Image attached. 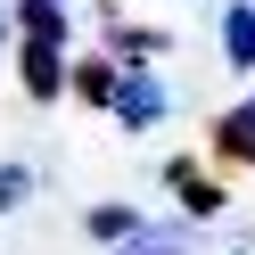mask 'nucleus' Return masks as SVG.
Returning <instances> with one entry per match:
<instances>
[{"label": "nucleus", "instance_id": "nucleus-1", "mask_svg": "<svg viewBox=\"0 0 255 255\" xmlns=\"http://www.w3.org/2000/svg\"><path fill=\"white\" fill-rule=\"evenodd\" d=\"M107 116H116L124 132H156V124L173 116L165 74H156V66H124V74H116V91H107Z\"/></svg>", "mask_w": 255, "mask_h": 255}, {"label": "nucleus", "instance_id": "nucleus-2", "mask_svg": "<svg viewBox=\"0 0 255 255\" xmlns=\"http://www.w3.org/2000/svg\"><path fill=\"white\" fill-rule=\"evenodd\" d=\"M206 140H214V165H247V173H255V91L222 107Z\"/></svg>", "mask_w": 255, "mask_h": 255}, {"label": "nucleus", "instance_id": "nucleus-3", "mask_svg": "<svg viewBox=\"0 0 255 255\" xmlns=\"http://www.w3.org/2000/svg\"><path fill=\"white\" fill-rule=\"evenodd\" d=\"M83 231H91V247H99V255H116V247H132V239L148 231V214H140L132 198H99V206L83 214Z\"/></svg>", "mask_w": 255, "mask_h": 255}, {"label": "nucleus", "instance_id": "nucleus-4", "mask_svg": "<svg viewBox=\"0 0 255 255\" xmlns=\"http://www.w3.org/2000/svg\"><path fill=\"white\" fill-rule=\"evenodd\" d=\"M165 41L173 33H156V25H107V41H99V58H107V66H156V58H165Z\"/></svg>", "mask_w": 255, "mask_h": 255}, {"label": "nucleus", "instance_id": "nucleus-5", "mask_svg": "<svg viewBox=\"0 0 255 255\" xmlns=\"http://www.w3.org/2000/svg\"><path fill=\"white\" fill-rule=\"evenodd\" d=\"M17 74L33 99H66V50H50V41H17Z\"/></svg>", "mask_w": 255, "mask_h": 255}, {"label": "nucleus", "instance_id": "nucleus-6", "mask_svg": "<svg viewBox=\"0 0 255 255\" xmlns=\"http://www.w3.org/2000/svg\"><path fill=\"white\" fill-rule=\"evenodd\" d=\"M165 181H173V198H181V222H214V214H222V189L206 181L198 165H181V156H173V165H165Z\"/></svg>", "mask_w": 255, "mask_h": 255}, {"label": "nucleus", "instance_id": "nucleus-7", "mask_svg": "<svg viewBox=\"0 0 255 255\" xmlns=\"http://www.w3.org/2000/svg\"><path fill=\"white\" fill-rule=\"evenodd\" d=\"M116 255H206V231L198 222H148V231H140L132 247H116Z\"/></svg>", "mask_w": 255, "mask_h": 255}, {"label": "nucleus", "instance_id": "nucleus-8", "mask_svg": "<svg viewBox=\"0 0 255 255\" xmlns=\"http://www.w3.org/2000/svg\"><path fill=\"white\" fill-rule=\"evenodd\" d=\"M222 58H231V74H255V0L222 8Z\"/></svg>", "mask_w": 255, "mask_h": 255}, {"label": "nucleus", "instance_id": "nucleus-9", "mask_svg": "<svg viewBox=\"0 0 255 255\" xmlns=\"http://www.w3.org/2000/svg\"><path fill=\"white\" fill-rule=\"evenodd\" d=\"M107 91H116V66H107V58H66V99L107 107Z\"/></svg>", "mask_w": 255, "mask_h": 255}, {"label": "nucleus", "instance_id": "nucleus-10", "mask_svg": "<svg viewBox=\"0 0 255 255\" xmlns=\"http://www.w3.org/2000/svg\"><path fill=\"white\" fill-rule=\"evenodd\" d=\"M33 198V165H0V214Z\"/></svg>", "mask_w": 255, "mask_h": 255}, {"label": "nucleus", "instance_id": "nucleus-11", "mask_svg": "<svg viewBox=\"0 0 255 255\" xmlns=\"http://www.w3.org/2000/svg\"><path fill=\"white\" fill-rule=\"evenodd\" d=\"M8 41H17V25H8V0H0V50H8Z\"/></svg>", "mask_w": 255, "mask_h": 255}, {"label": "nucleus", "instance_id": "nucleus-12", "mask_svg": "<svg viewBox=\"0 0 255 255\" xmlns=\"http://www.w3.org/2000/svg\"><path fill=\"white\" fill-rule=\"evenodd\" d=\"M50 8H66V17H74V0H50Z\"/></svg>", "mask_w": 255, "mask_h": 255}]
</instances>
